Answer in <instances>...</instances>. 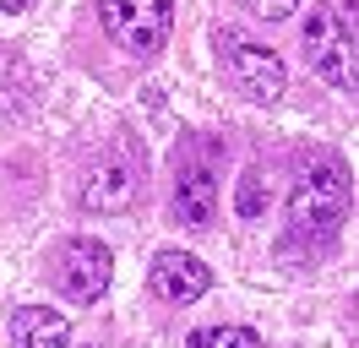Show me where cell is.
Masks as SVG:
<instances>
[{"instance_id":"1","label":"cell","mask_w":359,"mask_h":348,"mask_svg":"<svg viewBox=\"0 0 359 348\" xmlns=\"http://www.w3.org/2000/svg\"><path fill=\"white\" fill-rule=\"evenodd\" d=\"M348 218V169L337 152H316L299 163L289 191V239H305L311 250H327L343 234Z\"/></svg>"},{"instance_id":"9","label":"cell","mask_w":359,"mask_h":348,"mask_svg":"<svg viewBox=\"0 0 359 348\" xmlns=\"http://www.w3.org/2000/svg\"><path fill=\"white\" fill-rule=\"evenodd\" d=\"M11 343L17 348H66L71 343V321L49 304H22L11 310Z\"/></svg>"},{"instance_id":"8","label":"cell","mask_w":359,"mask_h":348,"mask_svg":"<svg viewBox=\"0 0 359 348\" xmlns=\"http://www.w3.org/2000/svg\"><path fill=\"white\" fill-rule=\"evenodd\" d=\"M218 213V180L207 163H180L175 169V218L185 229H207Z\"/></svg>"},{"instance_id":"6","label":"cell","mask_w":359,"mask_h":348,"mask_svg":"<svg viewBox=\"0 0 359 348\" xmlns=\"http://www.w3.org/2000/svg\"><path fill=\"white\" fill-rule=\"evenodd\" d=\"M147 283H153V294L163 304H196L207 288H212V272H207V261L191 256V250H158Z\"/></svg>"},{"instance_id":"5","label":"cell","mask_w":359,"mask_h":348,"mask_svg":"<svg viewBox=\"0 0 359 348\" xmlns=\"http://www.w3.org/2000/svg\"><path fill=\"white\" fill-rule=\"evenodd\" d=\"M55 288L66 294L71 304H93V300H104L109 294V278H114V256H109V245L104 239H88V234H76L66 239L60 250H55Z\"/></svg>"},{"instance_id":"4","label":"cell","mask_w":359,"mask_h":348,"mask_svg":"<svg viewBox=\"0 0 359 348\" xmlns=\"http://www.w3.org/2000/svg\"><path fill=\"white\" fill-rule=\"evenodd\" d=\"M98 22L131 60H153L175 33V0H98Z\"/></svg>"},{"instance_id":"7","label":"cell","mask_w":359,"mask_h":348,"mask_svg":"<svg viewBox=\"0 0 359 348\" xmlns=\"http://www.w3.org/2000/svg\"><path fill=\"white\" fill-rule=\"evenodd\" d=\"M136 191H142L136 163L109 158V163H98V169L82 180V207H88V213H126V207L136 201Z\"/></svg>"},{"instance_id":"2","label":"cell","mask_w":359,"mask_h":348,"mask_svg":"<svg viewBox=\"0 0 359 348\" xmlns=\"http://www.w3.org/2000/svg\"><path fill=\"white\" fill-rule=\"evenodd\" d=\"M354 39H359V11L354 0H321L311 6L305 22V60L321 82L354 93Z\"/></svg>"},{"instance_id":"11","label":"cell","mask_w":359,"mask_h":348,"mask_svg":"<svg viewBox=\"0 0 359 348\" xmlns=\"http://www.w3.org/2000/svg\"><path fill=\"white\" fill-rule=\"evenodd\" d=\"M240 218H262V169L240 174Z\"/></svg>"},{"instance_id":"3","label":"cell","mask_w":359,"mask_h":348,"mask_svg":"<svg viewBox=\"0 0 359 348\" xmlns=\"http://www.w3.org/2000/svg\"><path fill=\"white\" fill-rule=\"evenodd\" d=\"M212 49H218V65L229 71V82L240 87L245 98H256V104H272V98L289 87V65H283V55L267 49V44H250L245 33L218 27V33H212Z\"/></svg>"},{"instance_id":"10","label":"cell","mask_w":359,"mask_h":348,"mask_svg":"<svg viewBox=\"0 0 359 348\" xmlns=\"http://www.w3.org/2000/svg\"><path fill=\"white\" fill-rule=\"evenodd\" d=\"M191 348H262V337L250 326H196Z\"/></svg>"},{"instance_id":"12","label":"cell","mask_w":359,"mask_h":348,"mask_svg":"<svg viewBox=\"0 0 359 348\" xmlns=\"http://www.w3.org/2000/svg\"><path fill=\"white\" fill-rule=\"evenodd\" d=\"M250 17H262V22H283V17H294L299 11V0H240Z\"/></svg>"},{"instance_id":"13","label":"cell","mask_w":359,"mask_h":348,"mask_svg":"<svg viewBox=\"0 0 359 348\" xmlns=\"http://www.w3.org/2000/svg\"><path fill=\"white\" fill-rule=\"evenodd\" d=\"M6 6H11V11H22V6H27V0H6Z\"/></svg>"}]
</instances>
